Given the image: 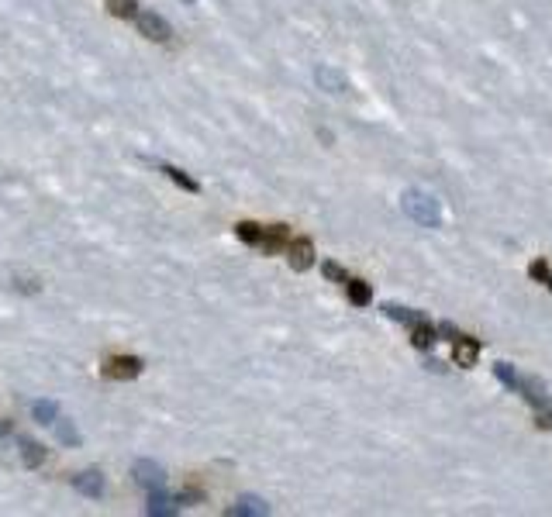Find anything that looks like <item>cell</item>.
<instances>
[{
	"label": "cell",
	"instance_id": "obj_19",
	"mask_svg": "<svg viewBox=\"0 0 552 517\" xmlns=\"http://www.w3.org/2000/svg\"><path fill=\"white\" fill-rule=\"evenodd\" d=\"M159 169H162V173H166L169 180L176 183L180 190H186V193H197V190H201V183L193 180V176H186V173H184V169H180V166H166V162H162Z\"/></svg>",
	"mask_w": 552,
	"mask_h": 517
},
{
	"label": "cell",
	"instance_id": "obj_27",
	"mask_svg": "<svg viewBox=\"0 0 552 517\" xmlns=\"http://www.w3.org/2000/svg\"><path fill=\"white\" fill-rule=\"evenodd\" d=\"M184 4H197V0H184Z\"/></svg>",
	"mask_w": 552,
	"mask_h": 517
},
{
	"label": "cell",
	"instance_id": "obj_20",
	"mask_svg": "<svg viewBox=\"0 0 552 517\" xmlns=\"http://www.w3.org/2000/svg\"><path fill=\"white\" fill-rule=\"evenodd\" d=\"M263 225H256V221H238L235 225V234L238 242H245V245H263Z\"/></svg>",
	"mask_w": 552,
	"mask_h": 517
},
{
	"label": "cell",
	"instance_id": "obj_21",
	"mask_svg": "<svg viewBox=\"0 0 552 517\" xmlns=\"http://www.w3.org/2000/svg\"><path fill=\"white\" fill-rule=\"evenodd\" d=\"M55 438H59V445H66V448H79V431H77V424L73 421H59L55 424Z\"/></svg>",
	"mask_w": 552,
	"mask_h": 517
},
{
	"label": "cell",
	"instance_id": "obj_3",
	"mask_svg": "<svg viewBox=\"0 0 552 517\" xmlns=\"http://www.w3.org/2000/svg\"><path fill=\"white\" fill-rule=\"evenodd\" d=\"M142 369H145V362L138 359V356H111L104 359V373L107 380H118V383H128V380H138L142 376Z\"/></svg>",
	"mask_w": 552,
	"mask_h": 517
},
{
	"label": "cell",
	"instance_id": "obj_15",
	"mask_svg": "<svg viewBox=\"0 0 552 517\" xmlns=\"http://www.w3.org/2000/svg\"><path fill=\"white\" fill-rule=\"evenodd\" d=\"M345 293H349V304H356V307H369V304H373V286H369L366 280H352V276H349Z\"/></svg>",
	"mask_w": 552,
	"mask_h": 517
},
{
	"label": "cell",
	"instance_id": "obj_7",
	"mask_svg": "<svg viewBox=\"0 0 552 517\" xmlns=\"http://www.w3.org/2000/svg\"><path fill=\"white\" fill-rule=\"evenodd\" d=\"M135 21H138V31H142L145 38H152V42H169V38H173V28H169V21H166V18H159V14H152V11L138 14Z\"/></svg>",
	"mask_w": 552,
	"mask_h": 517
},
{
	"label": "cell",
	"instance_id": "obj_16",
	"mask_svg": "<svg viewBox=\"0 0 552 517\" xmlns=\"http://www.w3.org/2000/svg\"><path fill=\"white\" fill-rule=\"evenodd\" d=\"M315 76H317V83H321L325 90H332V93H342L345 86H349L342 73H339V69H332V66H317Z\"/></svg>",
	"mask_w": 552,
	"mask_h": 517
},
{
	"label": "cell",
	"instance_id": "obj_22",
	"mask_svg": "<svg viewBox=\"0 0 552 517\" xmlns=\"http://www.w3.org/2000/svg\"><path fill=\"white\" fill-rule=\"evenodd\" d=\"M528 276H531L535 283H546L552 290V269H549V262H546V258H535V262L528 266Z\"/></svg>",
	"mask_w": 552,
	"mask_h": 517
},
{
	"label": "cell",
	"instance_id": "obj_12",
	"mask_svg": "<svg viewBox=\"0 0 552 517\" xmlns=\"http://www.w3.org/2000/svg\"><path fill=\"white\" fill-rule=\"evenodd\" d=\"M290 245V228L287 225H269L263 232V249L273 256V252H280V249H287Z\"/></svg>",
	"mask_w": 552,
	"mask_h": 517
},
{
	"label": "cell",
	"instance_id": "obj_1",
	"mask_svg": "<svg viewBox=\"0 0 552 517\" xmlns=\"http://www.w3.org/2000/svg\"><path fill=\"white\" fill-rule=\"evenodd\" d=\"M494 376H497V380L507 390L522 393V397H525L531 407H539V411H546V407H549V397H546L542 383H539V380H528V376H522L514 365H507V362H497V365H494Z\"/></svg>",
	"mask_w": 552,
	"mask_h": 517
},
{
	"label": "cell",
	"instance_id": "obj_18",
	"mask_svg": "<svg viewBox=\"0 0 552 517\" xmlns=\"http://www.w3.org/2000/svg\"><path fill=\"white\" fill-rule=\"evenodd\" d=\"M31 417H35L38 424H55V421H59V404H55V400H35V404H31Z\"/></svg>",
	"mask_w": 552,
	"mask_h": 517
},
{
	"label": "cell",
	"instance_id": "obj_4",
	"mask_svg": "<svg viewBox=\"0 0 552 517\" xmlns=\"http://www.w3.org/2000/svg\"><path fill=\"white\" fill-rule=\"evenodd\" d=\"M132 479L142 490H162L166 487V469L152 459H135L132 462Z\"/></svg>",
	"mask_w": 552,
	"mask_h": 517
},
{
	"label": "cell",
	"instance_id": "obj_8",
	"mask_svg": "<svg viewBox=\"0 0 552 517\" xmlns=\"http://www.w3.org/2000/svg\"><path fill=\"white\" fill-rule=\"evenodd\" d=\"M452 359H456V365H463V369H473L476 359H480V341L470 335H459L452 341Z\"/></svg>",
	"mask_w": 552,
	"mask_h": 517
},
{
	"label": "cell",
	"instance_id": "obj_9",
	"mask_svg": "<svg viewBox=\"0 0 552 517\" xmlns=\"http://www.w3.org/2000/svg\"><path fill=\"white\" fill-rule=\"evenodd\" d=\"M176 496H169V493H162V490H149V504H145V514L149 517H169V514H176Z\"/></svg>",
	"mask_w": 552,
	"mask_h": 517
},
{
	"label": "cell",
	"instance_id": "obj_17",
	"mask_svg": "<svg viewBox=\"0 0 552 517\" xmlns=\"http://www.w3.org/2000/svg\"><path fill=\"white\" fill-rule=\"evenodd\" d=\"M107 14L118 21H135L138 18V0H107Z\"/></svg>",
	"mask_w": 552,
	"mask_h": 517
},
{
	"label": "cell",
	"instance_id": "obj_5",
	"mask_svg": "<svg viewBox=\"0 0 552 517\" xmlns=\"http://www.w3.org/2000/svg\"><path fill=\"white\" fill-rule=\"evenodd\" d=\"M287 258H290V269L308 273V269L315 266V242H311V238H290Z\"/></svg>",
	"mask_w": 552,
	"mask_h": 517
},
{
	"label": "cell",
	"instance_id": "obj_23",
	"mask_svg": "<svg viewBox=\"0 0 552 517\" xmlns=\"http://www.w3.org/2000/svg\"><path fill=\"white\" fill-rule=\"evenodd\" d=\"M321 273H325V280H332V283H349V273H345L339 262H321Z\"/></svg>",
	"mask_w": 552,
	"mask_h": 517
},
{
	"label": "cell",
	"instance_id": "obj_6",
	"mask_svg": "<svg viewBox=\"0 0 552 517\" xmlns=\"http://www.w3.org/2000/svg\"><path fill=\"white\" fill-rule=\"evenodd\" d=\"M73 490L83 493V496H90V500H101L107 490L104 472H101V469H83V472H77V476H73Z\"/></svg>",
	"mask_w": 552,
	"mask_h": 517
},
{
	"label": "cell",
	"instance_id": "obj_10",
	"mask_svg": "<svg viewBox=\"0 0 552 517\" xmlns=\"http://www.w3.org/2000/svg\"><path fill=\"white\" fill-rule=\"evenodd\" d=\"M225 514H228V517H266V514H269V504L259 500V496H242V500L232 504Z\"/></svg>",
	"mask_w": 552,
	"mask_h": 517
},
{
	"label": "cell",
	"instance_id": "obj_11",
	"mask_svg": "<svg viewBox=\"0 0 552 517\" xmlns=\"http://www.w3.org/2000/svg\"><path fill=\"white\" fill-rule=\"evenodd\" d=\"M435 341H439V328H435L432 321H421V324L411 328V345H415L418 352H432Z\"/></svg>",
	"mask_w": 552,
	"mask_h": 517
},
{
	"label": "cell",
	"instance_id": "obj_26",
	"mask_svg": "<svg viewBox=\"0 0 552 517\" xmlns=\"http://www.w3.org/2000/svg\"><path fill=\"white\" fill-rule=\"evenodd\" d=\"M11 431H14V428H11V421H0V441L7 438V435H11Z\"/></svg>",
	"mask_w": 552,
	"mask_h": 517
},
{
	"label": "cell",
	"instance_id": "obj_2",
	"mask_svg": "<svg viewBox=\"0 0 552 517\" xmlns=\"http://www.w3.org/2000/svg\"><path fill=\"white\" fill-rule=\"evenodd\" d=\"M400 207H404V214H407L411 221H418L421 228H439V225H442V207H439V200H435L432 193H424V190H404Z\"/></svg>",
	"mask_w": 552,
	"mask_h": 517
},
{
	"label": "cell",
	"instance_id": "obj_14",
	"mask_svg": "<svg viewBox=\"0 0 552 517\" xmlns=\"http://www.w3.org/2000/svg\"><path fill=\"white\" fill-rule=\"evenodd\" d=\"M18 445H21V465L25 469H38L45 462V445H38L31 438H18Z\"/></svg>",
	"mask_w": 552,
	"mask_h": 517
},
{
	"label": "cell",
	"instance_id": "obj_25",
	"mask_svg": "<svg viewBox=\"0 0 552 517\" xmlns=\"http://www.w3.org/2000/svg\"><path fill=\"white\" fill-rule=\"evenodd\" d=\"M435 328H439V335L446 338V341H456V338L463 335V331H459V328H456L452 321H442V324H435Z\"/></svg>",
	"mask_w": 552,
	"mask_h": 517
},
{
	"label": "cell",
	"instance_id": "obj_24",
	"mask_svg": "<svg viewBox=\"0 0 552 517\" xmlns=\"http://www.w3.org/2000/svg\"><path fill=\"white\" fill-rule=\"evenodd\" d=\"M176 504H180V507H193V504H204V490H193V487H190V490H184L180 496H176Z\"/></svg>",
	"mask_w": 552,
	"mask_h": 517
},
{
	"label": "cell",
	"instance_id": "obj_13",
	"mask_svg": "<svg viewBox=\"0 0 552 517\" xmlns=\"http://www.w3.org/2000/svg\"><path fill=\"white\" fill-rule=\"evenodd\" d=\"M383 314H387L390 321H397V324H407V328H415V324H421V321H428L421 310H415V307H397V304H383Z\"/></svg>",
	"mask_w": 552,
	"mask_h": 517
}]
</instances>
